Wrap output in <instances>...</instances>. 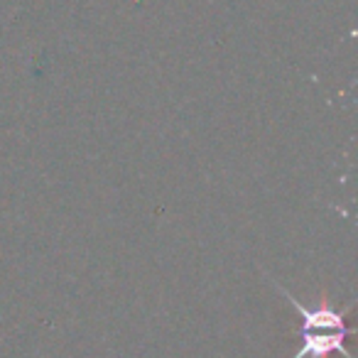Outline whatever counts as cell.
I'll return each mask as SVG.
<instances>
[{
    "instance_id": "obj_1",
    "label": "cell",
    "mask_w": 358,
    "mask_h": 358,
    "mask_svg": "<svg viewBox=\"0 0 358 358\" xmlns=\"http://www.w3.org/2000/svg\"><path fill=\"white\" fill-rule=\"evenodd\" d=\"M270 282H273V287L278 292L285 294L289 307L299 317V341L302 343H299V348L294 351L292 358H331L334 353H341L343 358H353L346 351V346H343L346 336L353 334V329L346 327V314L353 309L351 302L346 307H336L329 299V294L322 292L317 304L307 307L294 294H289L280 282H275V280H270Z\"/></svg>"
}]
</instances>
